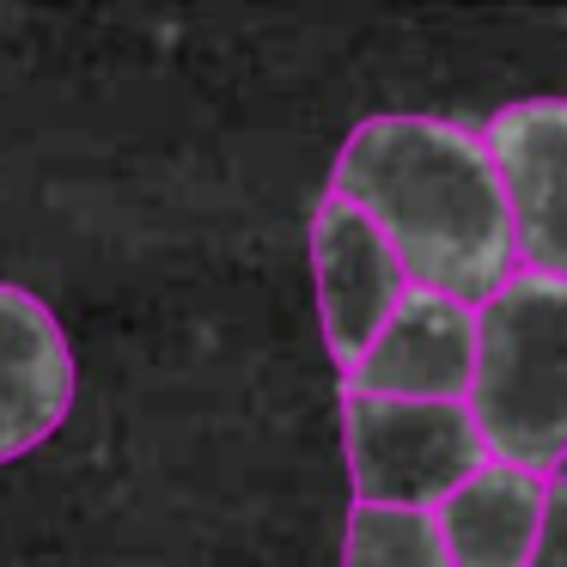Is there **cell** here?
<instances>
[{
	"label": "cell",
	"instance_id": "1",
	"mask_svg": "<svg viewBox=\"0 0 567 567\" xmlns=\"http://www.w3.org/2000/svg\"><path fill=\"white\" fill-rule=\"evenodd\" d=\"M330 196L354 202L421 293L488 306L518 275V238L506 214L488 141L445 116H367L342 141Z\"/></svg>",
	"mask_w": 567,
	"mask_h": 567
},
{
	"label": "cell",
	"instance_id": "2",
	"mask_svg": "<svg viewBox=\"0 0 567 567\" xmlns=\"http://www.w3.org/2000/svg\"><path fill=\"white\" fill-rule=\"evenodd\" d=\"M476 384L470 415L494 464L561 476L567 464V275L518 269L476 306Z\"/></svg>",
	"mask_w": 567,
	"mask_h": 567
},
{
	"label": "cell",
	"instance_id": "3",
	"mask_svg": "<svg viewBox=\"0 0 567 567\" xmlns=\"http://www.w3.org/2000/svg\"><path fill=\"white\" fill-rule=\"evenodd\" d=\"M342 452L354 506L440 513L482 464H494L470 403H391L342 391Z\"/></svg>",
	"mask_w": 567,
	"mask_h": 567
},
{
	"label": "cell",
	"instance_id": "4",
	"mask_svg": "<svg viewBox=\"0 0 567 567\" xmlns=\"http://www.w3.org/2000/svg\"><path fill=\"white\" fill-rule=\"evenodd\" d=\"M311 281H318L323 348L342 372L367 360V348L384 336L396 306L415 293L391 238L342 196H323L311 208Z\"/></svg>",
	"mask_w": 567,
	"mask_h": 567
},
{
	"label": "cell",
	"instance_id": "5",
	"mask_svg": "<svg viewBox=\"0 0 567 567\" xmlns=\"http://www.w3.org/2000/svg\"><path fill=\"white\" fill-rule=\"evenodd\" d=\"M518 238V269L567 275V99H518L482 123Z\"/></svg>",
	"mask_w": 567,
	"mask_h": 567
},
{
	"label": "cell",
	"instance_id": "6",
	"mask_svg": "<svg viewBox=\"0 0 567 567\" xmlns=\"http://www.w3.org/2000/svg\"><path fill=\"white\" fill-rule=\"evenodd\" d=\"M476 306L445 293H409L384 336L367 348L354 372H342V391L391 396V403H470L476 384Z\"/></svg>",
	"mask_w": 567,
	"mask_h": 567
},
{
	"label": "cell",
	"instance_id": "7",
	"mask_svg": "<svg viewBox=\"0 0 567 567\" xmlns=\"http://www.w3.org/2000/svg\"><path fill=\"white\" fill-rule=\"evenodd\" d=\"M74 348L31 287L0 281V464L38 452L74 409Z\"/></svg>",
	"mask_w": 567,
	"mask_h": 567
},
{
	"label": "cell",
	"instance_id": "8",
	"mask_svg": "<svg viewBox=\"0 0 567 567\" xmlns=\"http://www.w3.org/2000/svg\"><path fill=\"white\" fill-rule=\"evenodd\" d=\"M549 476L518 464H482L452 501L440 506V530L457 567H530L543 537Z\"/></svg>",
	"mask_w": 567,
	"mask_h": 567
},
{
	"label": "cell",
	"instance_id": "9",
	"mask_svg": "<svg viewBox=\"0 0 567 567\" xmlns=\"http://www.w3.org/2000/svg\"><path fill=\"white\" fill-rule=\"evenodd\" d=\"M342 567H457L440 513H396V506H354L342 537Z\"/></svg>",
	"mask_w": 567,
	"mask_h": 567
},
{
	"label": "cell",
	"instance_id": "10",
	"mask_svg": "<svg viewBox=\"0 0 567 567\" xmlns=\"http://www.w3.org/2000/svg\"><path fill=\"white\" fill-rule=\"evenodd\" d=\"M530 567H567V476H549V506H543V537L530 549Z\"/></svg>",
	"mask_w": 567,
	"mask_h": 567
}]
</instances>
